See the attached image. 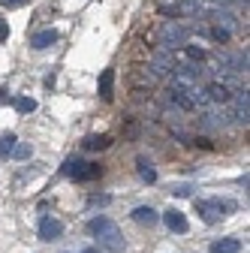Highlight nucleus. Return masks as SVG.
I'll list each match as a JSON object with an SVG mask.
<instances>
[{
  "label": "nucleus",
  "instance_id": "obj_1",
  "mask_svg": "<svg viewBox=\"0 0 250 253\" xmlns=\"http://www.w3.org/2000/svg\"><path fill=\"white\" fill-rule=\"evenodd\" d=\"M190 37H193V27H187L181 21H166L160 27V42L166 48H184L187 42H190Z\"/></svg>",
  "mask_w": 250,
  "mask_h": 253
},
{
  "label": "nucleus",
  "instance_id": "obj_2",
  "mask_svg": "<svg viewBox=\"0 0 250 253\" xmlns=\"http://www.w3.org/2000/svg\"><path fill=\"white\" fill-rule=\"evenodd\" d=\"M232 202H220V199H199L196 202V214L205 220V223H217L223 217V211H229Z\"/></svg>",
  "mask_w": 250,
  "mask_h": 253
},
{
  "label": "nucleus",
  "instance_id": "obj_3",
  "mask_svg": "<svg viewBox=\"0 0 250 253\" xmlns=\"http://www.w3.org/2000/svg\"><path fill=\"white\" fill-rule=\"evenodd\" d=\"M199 3L196 0H172V3H160V15L169 18H184V15H196Z\"/></svg>",
  "mask_w": 250,
  "mask_h": 253
},
{
  "label": "nucleus",
  "instance_id": "obj_4",
  "mask_svg": "<svg viewBox=\"0 0 250 253\" xmlns=\"http://www.w3.org/2000/svg\"><path fill=\"white\" fill-rule=\"evenodd\" d=\"M97 241H100V247H103L106 253H124V235H121V229H118L115 223H112L106 232H100Z\"/></svg>",
  "mask_w": 250,
  "mask_h": 253
},
{
  "label": "nucleus",
  "instance_id": "obj_5",
  "mask_svg": "<svg viewBox=\"0 0 250 253\" xmlns=\"http://www.w3.org/2000/svg\"><path fill=\"white\" fill-rule=\"evenodd\" d=\"M232 97H235V93H232L226 84H220V82H211V84L205 87V100L214 103V106H229Z\"/></svg>",
  "mask_w": 250,
  "mask_h": 253
},
{
  "label": "nucleus",
  "instance_id": "obj_6",
  "mask_svg": "<svg viewBox=\"0 0 250 253\" xmlns=\"http://www.w3.org/2000/svg\"><path fill=\"white\" fill-rule=\"evenodd\" d=\"M60 235H64V223H60L57 217H45L40 223V238L42 241H57Z\"/></svg>",
  "mask_w": 250,
  "mask_h": 253
},
{
  "label": "nucleus",
  "instance_id": "obj_7",
  "mask_svg": "<svg viewBox=\"0 0 250 253\" xmlns=\"http://www.w3.org/2000/svg\"><path fill=\"white\" fill-rule=\"evenodd\" d=\"M163 223H166L169 232H175V235H184V232H187V217H184V211H178V208H169V211L163 214Z\"/></svg>",
  "mask_w": 250,
  "mask_h": 253
},
{
  "label": "nucleus",
  "instance_id": "obj_8",
  "mask_svg": "<svg viewBox=\"0 0 250 253\" xmlns=\"http://www.w3.org/2000/svg\"><path fill=\"white\" fill-rule=\"evenodd\" d=\"M247 87L244 90H235V97H232V115L229 118H235V121H244L247 124Z\"/></svg>",
  "mask_w": 250,
  "mask_h": 253
},
{
  "label": "nucleus",
  "instance_id": "obj_9",
  "mask_svg": "<svg viewBox=\"0 0 250 253\" xmlns=\"http://www.w3.org/2000/svg\"><path fill=\"white\" fill-rule=\"evenodd\" d=\"M82 145H84L87 151H106V148L112 145V136H109V133H93V136H87Z\"/></svg>",
  "mask_w": 250,
  "mask_h": 253
},
{
  "label": "nucleus",
  "instance_id": "obj_10",
  "mask_svg": "<svg viewBox=\"0 0 250 253\" xmlns=\"http://www.w3.org/2000/svg\"><path fill=\"white\" fill-rule=\"evenodd\" d=\"M133 220H136V223H148V226H154L160 217H157V211H154L151 205H142V208L133 211Z\"/></svg>",
  "mask_w": 250,
  "mask_h": 253
},
{
  "label": "nucleus",
  "instance_id": "obj_11",
  "mask_svg": "<svg viewBox=\"0 0 250 253\" xmlns=\"http://www.w3.org/2000/svg\"><path fill=\"white\" fill-rule=\"evenodd\" d=\"M241 250V241L238 238H220L211 244V253H238Z\"/></svg>",
  "mask_w": 250,
  "mask_h": 253
},
{
  "label": "nucleus",
  "instance_id": "obj_12",
  "mask_svg": "<svg viewBox=\"0 0 250 253\" xmlns=\"http://www.w3.org/2000/svg\"><path fill=\"white\" fill-rule=\"evenodd\" d=\"M54 42H57V34H54V30H40V34L30 40V45H34V48H48V45H54Z\"/></svg>",
  "mask_w": 250,
  "mask_h": 253
},
{
  "label": "nucleus",
  "instance_id": "obj_13",
  "mask_svg": "<svg viewBox=\"0 0 250 253\" xmlns=\"http://www.w3.org/2000/svg\"><path fill=\"white\" fill-rule=\"evenodd\" d=\"M112 84H115V70H103V76H100V97L103 100H112Z\"/></svg>",
  "mask_w": 250,
  "mask_h": 253
},
{
  "label": "nucleus",
  "instance_id": "obj_14",
  "mask_svg": "<svg viewBox=\"0 0 250 253\" xmlns=\"http://www.w3.org/2000/svg\"><path fill=\"white\" fill-rule=\"evenodd\" d=\"M103 175V166L100 163H84L82 172L76 175V181H93V178H100Z\"/></svg>",
  "mask_w": 250,
  "mask_h": 253
},
{
  "label": "nucleus",
  "instance_id": "obj_15",
  "mask_svg": "<svg viewBox=\"0 0 250 253\" xmlns=\"http://www.w3.org/2000/svg\"><path fill=\"white\" fill-rule=\"evenodd\" d=\"M112 223H115V220H109V217H103V214H100V217H93L90 223H87V232H90V235H100V232H106Z\"/></svg>",
  "mask_w": 250,
  "mask_h": 253
},
{
  "label": "nucleus",
  "instance_id": "obj_16",
  "mask_svg": "<svg viewBox=\"0 0 250 253\" xmlns=\"http://www.w3.org/2000/svg\"><path fill=\"white\" fill-rule=\"evenodd\" d=\"M136 166H139V175H142V181H148V184H154V181H157V172H154V166L145 160V157H139V160H136Z\"/></svg>",
  "mask_w": 250,
  "mask_h": 253
},
{
  "label": "nucleus",
  "instance_id": "obj_17",
  "mask_svg": "<svg viewBox=\"0 0 250 253\" xmlns=\"http://www.w3.org/2000/svg\"><path fill=\"white\" fill-rule=\"evenodd\" d=\"M12 151H15V133H3L0 136V160H6Z\"/></svg>",
  "mask_w": 250,
  "mask_h": 253
},
{
  "label": "nucleus",
  "instance_id": "obj_18",
  "mask_svg": "<svg viewBox=\"0 0 250 253\" xmlns=\"http://www.w3.org/2000/svg\"><path fill=\"white\" fill-rule=\"evenodd\" d=\"M15 109H18L21 115H30V112H37V100H34V97H18V100H15Z\"/></svg>",
  "mask_w": 250,
  "mask_h": 253
},
{
  "label": "nucleus",
  "instance_id": "obj_19",
  "mask_svg": "<svg viewBox=\"0 0 250 253\" xmlns=\"http://www.w3.org/2000/svg\"><path fill=\"white\" fill-rule=\"evenodd\" d=\"M208 37H211L214 42H229L232 34H229V30H223V27H217V24H211V27H208Z\"/></svg>",
  "mask_w": 250,
  "mask_h": 253
},
{
  "label": "nucleus",
  "instance_id": "obj_20",
  "mask_svg": "<svg viewBox=\"0 0 250 253\" xmlns=\"http://www.w3.org/2000/svg\"><path fill=\"white\" fill-rule=\"evenodd\" d=\"M82 166H84V163L79 160V157H70V160L64 163V175H70V178H76V175L82 172Z\"/></svg>",
  "mask_w": 250,
  "mask_h": 253
},
{
  "label": "nucleus",
  "instance_id": "obj_21",
  "mask_svg": "<svg viewBox=\"0 0 250 253\" xmlns=\"http://www.w3.org/2000/svg\"><path fill=\"white\" fill-rule=\"evenodd\" d=\"M18 160H30V157H34V148L30 145H24V142H15V151H12Z\"/></svg>",
  "mask_w": 250,
  "mask_h": 253
},
{
  "label": "nucleus",
  "instance_id": "obj_22",
  "mask_svg": "<svg viewBox=\"0 0 250 253\" xmlns=\"http://www.w3.org/2000/svg\"><path fill=\"white\" fill-rule=\"evenodd\" d=\"M184 54L190 57V60H205V57H208L205 48H196V45H184Z\"/></svg>",
  "mask_w": 250,
  "mask_h": 253
},
{
  "label": "nucleus",
  "instance_id": "obj_23",
  "mask_svg": "<svg viewBox=\"0 0 250 253\" xmlns=\"http://www.w3.org/2000/svg\"><path fill=\"white\" fill-rule=\"evenodd\" d=\"M24 3H27V0H0V6H6V9H18Z\"/></svg>",
  "mask_w": 250,
  "mask_h": 253
},
{
  "label": "nucleus",
  "instance_id": "obj_24",
  "mask_svg": "<svg viewBox=\"0 0 250 253\" xmlns=\"http://www.w3.org/2000/svg\"><path fill=\"white\" fill-rule=\"evenodd\" d=\"M9 103H15V97H12L9 90H3V87H0V106H9Z\"/></svg>",
  "mask_w": 250,
  "mask_h": 253
},
{
  "label": "nucleus",
  "instance_id": "obj_25",
  "mask_svg": "<svg viewBox=\"0 0 250 253\" xmlns=\"http://www.w3.org/2000/svg\"><path fill=\"white\" fill-rule=\"evenodd\" d=\"M6 40H9V24L0 18V42H6Z\"/></svg>",
  "mask_w": 250,
  "mask_h": 253
},
{
  "label": "nucleus",
  "instance_id": "obj_26",
  "mask_svg": "<svg viewBox=\"0 0 250 253\" xmlns=\"http://www.w3.org/2000/svg\"><path fill=\"white\" fill-rule=\"evenodd\" d=\"M172 193H175V196H190V184H178Z\"/></svg>",
  "mask_w": 250,
  "mask_h": 253
}]
</instances>
